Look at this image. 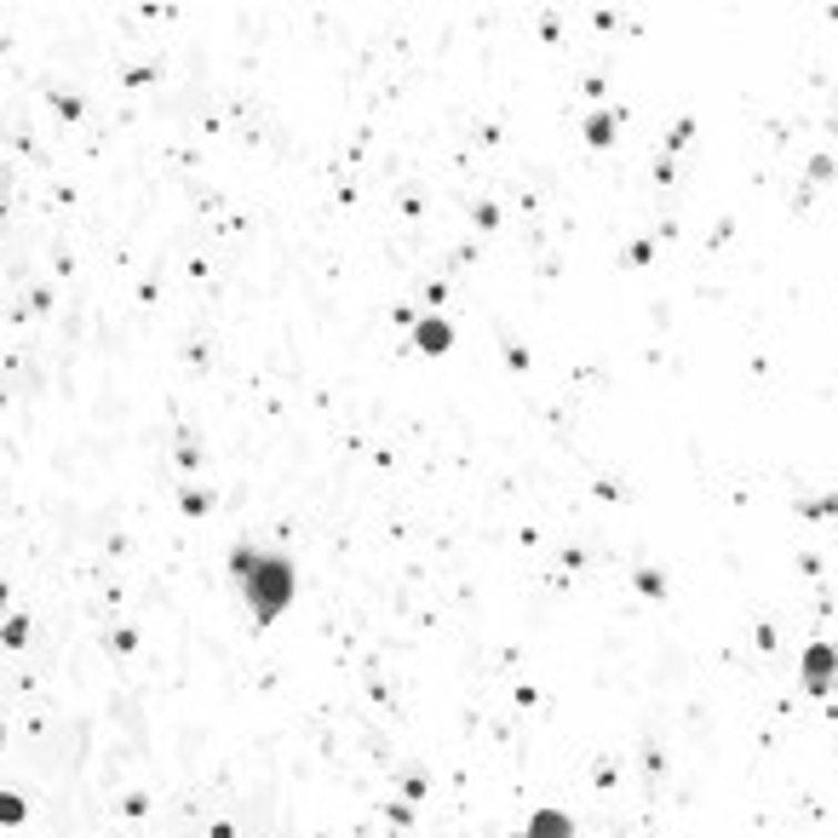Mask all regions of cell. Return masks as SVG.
Wrapping results in <instances>:
<instances>
[{"instance_id":"1","label":"cell","mask_w":838,"mask_h":838,"mask_svg":"<svg viewBox=\"0 0 838 838\" xmlns=\"http://www.w3.org/2000/svg\"><path fill=\"white\" fill-rule=\"evenodd\" d=\"M242 575H248V597H253V609H259V615H276L282 603H287L293 575H287V563H282V557H264V563H248V557H242Z\"/></svg>"}]
</instances>
